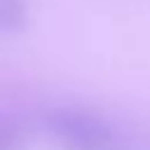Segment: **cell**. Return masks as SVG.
Listing matches in <instances>:
<instances>
[{
    "mask_svg": "<svg viewBox=\"0 0 150 150\" xmlns=\"http://www.w3.org/2000/svg\"><path fill=\"white\" fill-rule=\"evenodd\" d=\"M23 138V129L14 117L0 115V150H19Z\"/></svg>",
    "mask_w": 150,
    "mask_h": 150,
    "instance_id": "3",
    "label": "cell"
},
{
    "mask_svg": "<svg viewBox=\"0 0 150 150\" xmlns=\"http://www.w3.org/2000/svg\"><path fill=\"white\" fill-rule=\"evenodd\" d=\"M28 23L26 0H0V35L21 33Z\"/></svg>",
    "mask_w": 150,
    "mask_h": 150,
    "instance_id": "2",
    "label": "cell"
},
{
    "mask_svg": "<svg viewBox=\"0 0 150 150\" xmlns=\"http://www.w3.org/2000/svg\"><path fill=\"white\" fill-rule=\"evenodd\" d=\"M45 127L63 150H110L115 143L110 124L87 110H49L45 115Z\"/></svg>",
    "mask_w": 150,
    "mask_h": 150,
    "instance_id": "1",
    "label": "cell"
}]
</instances>
